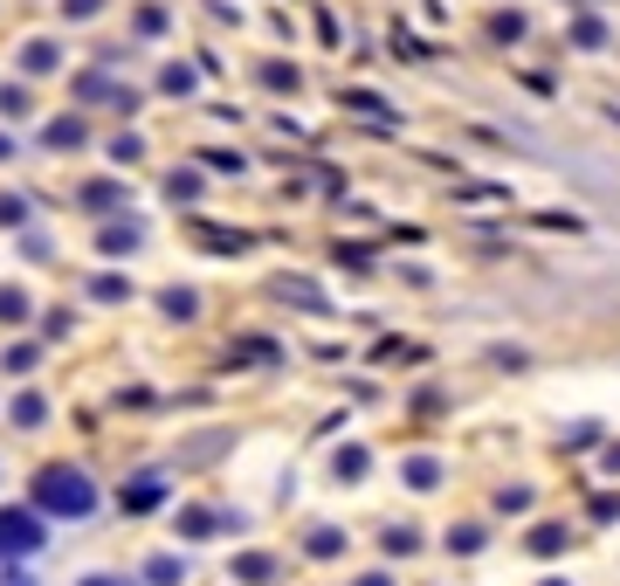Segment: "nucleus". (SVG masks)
<instances>
[{"mask_svg":"<svg viewBox=\"0 0 620 586\" xmlns=\"http://www.w3.org/2000/svg\"><path fill=\"white\" fill-rule=\"evenodd\" d=\"M21 311H29V297H21V290H0V318H21Z\"/></svg>","mask_w":620,"mask_h":586,"instance_id":"4be33fe9","label":"nucleus"},{"mask_svg":"<svg viewBox=\"0 0 620 586\" xmlns=\"http://www.w3.org/2000/svg\"><path fill=\"white\" fill-rule=\"evenodd\" d=\"M407 483H413V490H434V483H442V469H434V455H413V463H407Z\"/></svg>","mask_w":620,"mask_h":586,"instance_id":"423d86ee","label":"nucleus"},{"mask_svg":"<svg viewBox=\"0 0 620 586\" xmlns=\"http://www.w3.org/2000/svg\"><path fill=\"white\" fill-rule=\"evenodd\" d=\"M531 552H545V559L565 552V531H558V524H538V531H531Z\"/></svg>","mask_w":620,"mask_h":586,"instance_id":"6e6552de","label":"nucleus"},{"mask_svg":"<svg viewBox=\"0 0 620 586\" xmlns=\"http://www.w3.org/2000/svg\"><path fill=\"white\" fill-rule=\"evenodd\" d=\"M0 118H29V90H14V84L0 90Z\"/></svg>","mask_w":620,"mask_h":586,"instance_id":"9d476101","label":"nucleus"},{"mask_svg":"<svg viewBox=\"0 0 620 586\" xmlns=\"http://www.w3.org/2000/svg\"><path fill=\"white\" fill-rule=\"evenodd\" d=\"M42 139L56 145V152H63V145H84V118H56V124H48Z\"/></svg>","mask_w":620,"mask_h":586,"instance_id":"20e7f679","label":"nucleus"},{"mask_svg":"<svg viewBox=\"0 0 620 586\" xmlns=\"http://www.w3.org/2000/svg\"><path fill=\"white\" fill-rule=\"evenodd\" d=\"M235 573H242L248 586H263V579H276V559H263V552H248L242 566H235Z\"/></svg>","mask_w":620,"mask_h":586,"instance_id":"0eeeda50","label":"nucleus"},{"mask_svg":"<svg viewBox=\"0 0 620 586\" xmlns=\"http://www.w3.org/2000/svg\"><path fill=\"white\" fill-rule=\"evenodd\" d=\"M29 69H56V48H48V42H29Z\"/></svg>","mask_w":620,"mask_h":586,"instance_id":"412c9836","label":"nucleus"},{"mask_svg":"<svg viewBox=\"0 0 620 586\" xmlns=\"http://www.w3.org/2000/svg\"><path fill=\"white\" fill-rule=\"evenodd\" d=\"M413 545H421V539H413L407 524H394V531H386V552H413Z\"/></svg>","mask_w":620,"mask_h":586,"instance_id":"aec40b11","label":"nucleus"},{"mask_svg":"<svg viewBox=\"0 0 620 586\" xmlns=\"http://www.w3.org/2000/svg\"><path fill=\"white\" fill-rule=\"evenodd\" d=\"M84 586H132V579H118V573H90Z\"/></svg>","mask_w":620,"mask_h":586,"instance_id":"5701e85b","label":"nucleus"},{"mask_svg":"<svg viewBox=\"0 0 620 586\" xmlns=\"http://www.w3.org/2000/svg\"><path fill=\"white\" fill-rule=\"evenodd\" d=\"M42 552V518L35 511H0V559H29Z\"/></svg>","mask_w":620,"mask_h":586,"instance_id":"f03ea898","label":"nucleus"},{"mask_svg":"<svg viewBox=\"0 0 620 586\" xmlns=\"http://www.w3.org/2000/svg\"><path fill=\"white\" fill-rule=\"evenodd\" d=\"M166 318H193V290H166Z\"/></svg>","mask_w":620,"mask_h":586,"instance_id":"4468645a","label":"nucleus"},{"mask_svg":"<svg viewBox=\"0 0 620 586\" xmlns=\"http://www.w3.org/2000/svg\"><path fill=\"white\" fill-rule=\"evenodd\" d=\"M8 152H14V145H8V139H0V159H8Z\"/></svg>","mask_w":620,"mask_h":586,"instance_id":"a878e982","label":"nucleus"},{"mask_svg":"<svg viewBox=\"0 0 620 586\" xmlns=\"http://www.w3.org/2000/svg\"><path fill=\"white\" fill-rule=\"evenodd\" d=\"M166 187H173V200H193V194H200V173H173Z\"/></svg>","mask_w":620,"mask_h":586,"instance_id":"ddd939ff","label":"nucleus"},{"mask_svg":"<svg viewBox=\"0 0 620 586\" xmlns=\"http://www.w3.org/2000/svg\"><path fill=\"white\" fill-rule=\"evenodd\" d=\"M103 8V0H69V14H97Z\"/></svg>","mask_w":620,"mask_h":586,"instance_id":"b1692460","label":"nucleus"},{"mask_svg":"<svg viewBox=\"0 0 620 586\" xmlns=\"http://www.w3.org/2000/svg\"><path fill=\"white\" fill-rule=\"evenodd\" d=\"M179 573H187L179 559H152V566H145V579H152V586H179Z\"/></svg>","mask_w":620,"mask_h":586,"instance_id":"1a4fd4ad","label":"nucleus"},{"mask_svg":"<svg viewBox=\"0 0 620 586\" xmlns=\"http://www.w3.org/2000/svg\"><path fill=\"white\" fill-rule=\"evenodd\" d=\"M263 84H269V90H297V69H283V63H269V69H263Z\"/></svg>","mask_w":620,"mask_h":586,"instance_id":"f8f14e48","label":"nucleus"},{"mask_svg":"<svg viewBox=\"0 0 620 586\" xmlns=\"http://www.w3.org/2000/svg\"><path fill=\"white\" fill-rule=\"evenodd\" d=\"M35 504H42L48 518H90V511H97V483H90L84 469L56 463V469L35 476Z\"/></svg>","mask_w":620,"mask_h":586,"instance_id":"f257e3e1","label":"nucleus"},{"mask_svg":"<svg viewBox=\"0 0 620 586\" xmlns=\"http://www.w3.org/2000/svg\"><path fill=\"white\" fill-rule=\"evenodd\" d=\"M139 242V228L132 221H124V228H103V248H132Z\"/></svg>","mask_w":620,"mask_h":586,"instance_id":"2eb2a0df","label":"nucleus"},{"mask_svg":"<svg viewBox=\"0 0 620 586\" xmlns=\"http://www.w3.org/2000/svg\"><path fill=\"white\" fill-rule=\"evenodd\" d=\"M159 497H166V483H159V476H139L132 490H124V511H152Z\"/></svg>","mask_w":620,"mask_h":586,"instance_id":"7ed1b4c3","label":"nucleus"},{"mask_svg":"<svg viewBox=\"0 0 620 586\" xmlns=\"http://www.w3.org/2000/svg\"><path fill=\"white\" fill-rule=\"evenodd\" d=\"M358 586H394V579H386V573H366V579H358Z\"/></svg>","mask_w":620,"mask_h":586,"instance_id":"393cba45","label":"nucleus"},{"mask_svg":"<svg viewBox=\"0 0 620 586\" xmlns=\"http://www.w3.org/2000/svg\"><path fill=\"white\" fill-rule=\"evenodd\" d=\"M228 518L221 511H187V518H179V531H187V539H207V531H221Z\"/></svg>","mask_w":620,"mask_h":586,"instance_id":"39448f33","label":"nucleus"},{"mask_svg":"<svg viewBox=\"0 0 620 586\" xmlns=\"http://www.w3.org/2000/svg\"><path fill=\"white\" fill-rule=\"evenodd\" d=\"M345 539H339V531H310V552H318V559H331V552H339Z\"/></svg>","mask_w":620,"mask_h":586,"instance_id":"a211bd4d","label":"nucleus"},{"mask_svg":"<svg viewBox=\"0 0 620 586\" xmlns=\"http://www.w3.org/2000/svg\"><path fill=\"white\" fill-rule=\"evenodd\" d=\"M276 297H297V303H324V297L310 290V284H290V276H283V284H276Z\"/></svg>","mask_w":620,"mask_h":586,"instance_id":"dca6fc26","label":"nucleus"},{"mask_svg":"<svg viewBox=\"0 0 620 586\" xmlns=\"http://www.w3.org/2000/svg\"><path fill=\"white\" fill-rule=\"evenodd\" d=\"M545 586H565V579H545Z\"/></svg>","mask_w":620,"mask_h":586,"instance_id":"cd10ccee","label":"nucleus"},{"mask_svg":"<svg viewBox=\"0 0 620 586\" xmlns=\"http://www.w3.org/2000/svg\"><path fill=\"white\" fill-rule=\"evenodd\" d=\"M14 421H21V428H35V421H42V400H35V394H21V400H14Z\"/></svg>","mask_w":620,"mask_h":586,"instance_id":"9b49d317","label":"nucleus"},{"mask_svg":"<svg viewBox=\"0 0 620 586\" xmlns=\"http://www.w3.org/2000/svg\"><path fill=\"white\" fill-rule=\"evenodd\" d=\"M339 476H366V449H345L339 455Z\"/></svg>","mask_w":620,"mask_h":586,"instance_id":"6ab92c4d","label":"nucleus"},{"mask_svg":"<svg viewBox=\"0 0 620 586\" xmlns=\"http://www.w3.org/2000/svg\"><path fill=\"white\" fill-rule=\"evenodd\" d=\"M21 214H29V200H14V194H0V228H14Z\"/></svg>","mask_w":620,"mask_h":586,"instance_id":"f3484780","label":"nucleus"},{"mask_svg":"<svg viewBox=\"0 0 620 586\" xmlns=\"http://www.w3.org/2000/svg\"><path fill=\"white\" fill-rule=\"evenodd\" d=\"M8 586H29V579H8Z\"/></svg>","mask_w":620,"mask_h":586,"instance_id":"bb28decb","label":"nucleus"}]
</instances>
